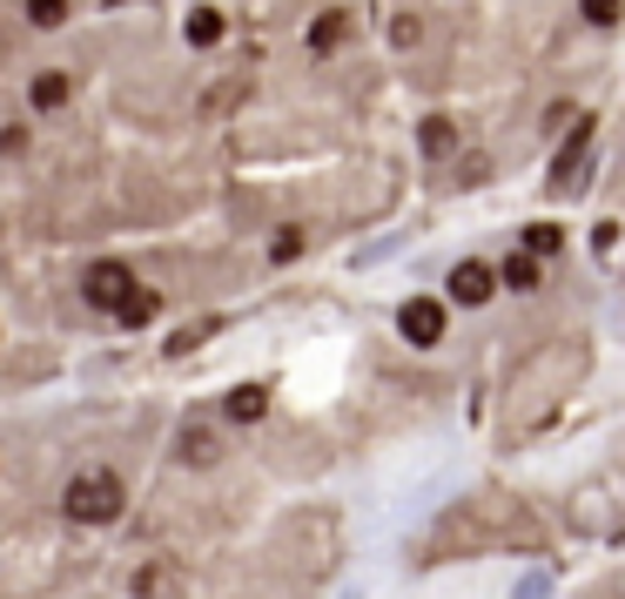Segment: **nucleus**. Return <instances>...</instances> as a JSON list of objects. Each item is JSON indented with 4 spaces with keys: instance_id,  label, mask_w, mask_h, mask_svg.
I'll list each match as a JSON object with an SVG mask.
<instances>
[{
    "instance_id": "obj_1",
    "label": "nucleus",
    "mask_w": 625,
    "mask_h": 599,
    "mask_svg": "<svg viewBox=\"0 0 625 599\" xmlns=\"http://www.w3.org/2000/svg\"><path fill=\"white\" fill-rule=\"evenodd\" d=\"M61 505H67L74 526H108V519H122V478L115 472H81Z\"/></svg>"
},
{
    "instance_id": "obj_2",
    "label": "nucleus",
    "mask_w": 625,
    "mask_h": 599,
    "mask_svg": "<svg viewBox=\"0 0 625 599\" xmlns=\"http://www.w3.org/2000/svg\"><path fill=\"white\" fill-rule=\"evenodd\" d=\"M81 290H87V303H95V310H122L128 290H135V277H128L122 264H95V270L81 277Z\"/></svg>"
},
{
    "instance_id": "obj_3",
    "label": "nucleus",
    "mask_w": 625,
    "mask_h": 599,
    "mask_svg": "<svg viewBox=\"0 0 625 599\" xmlns=\"http://www.w3.org/2000/svg\"><path fill=\"white\" fill-rule=\"evenodd\" d=\"M397 330L410 337V344H437V337H444V303H430V297H410V303L397 310Z\"/></svg>"
},
{
    "instance_id": "obj_4",
    "label": "nucleus",
    "mask_w": 625,
    "mask_h": 599,
    "mask_svg": "<svg viewBox=\"0 0 625 599\" xmlns=\"http://www.w3.org/2000/svg\"><path fill=\"white\" fill-rule=\"evenodd\" d=\"M585 155H592V122H579V128H572V142L559 148V162H552V189H572V183H579Z\"/></svg>"
},
{
    "instance_id": "obj_5",
    "label": "nucleus",
    "mask_w": 625,
    "mask_h": 599,
    "mask_svg": "<svg viewBox=\"0 0 625 599\" xmlns=\"http://www.w3.org/2000/svg\"><path fill=\"white\" fill-rule=\"evenodd\" d=\"M491 290H498V270H491V264H478V256L451 270V297H458V303H485Z\"/></svg>"
},
{
    "instance_id": "obj_6",
    "label": "nucleus",
    "mask_w": 625,
    "mask_h": 599,
    "mask_svg": "<svg viewBox=\"0 0 625 599\" xmlns=\"http://www.w3.org/2000/svg\"><path fill=\"white\" fill-rule=\"evenodd\" d=\"M222 411H229V417H236V424H256V417H262V411H270V391H262V384H236V391H229V404H222Z\"/></svg>"
},
{
    "instance_id": "obj_7",
    "label": "nucleus",
    "mask_w": 625,
    "mask_h": 599,
    "mask_svg": "<svg viewBox=\"0 0 625 599\" xmlns=\"http://www.w3.org/2000/svg\"><path fill=\"white\" fill-rule=\"evenodd\" d=\"M67 95H74V81H67V74H54V68H48V74H34V109H41V115H54Z\"/></svg>"
},
{
    "instance_id": "obj_8",
    "label": "nucleus",
    "mask_w": 625,
    "mask_h": 599,
    "mask_svg": "<svg viewBox=\"0 0 625 599\" xmlns=\"http://www.w3.org/2000/svg\"><path fill=\"white\" fill-rule=\"evenodd\" d=\"M417 142H424V155H430V162H444V155H451V148H458V128H451V122H444V115H430V122L417 128Z\"/></svg>"
},
{
    "instance_id": "obj_9",
    "label": "nucleus",
    "mask_w": 625,
    "mask_h": 599,
    "mask_svg": "<svg viewBox=\"0 0 625 599\" xmlns=\"http://www.w3.org/2000/svg\"><path fill=\"white\" fill-rule=\"evenodd\" d=\"M155 310H162V297H155V290H128V303L115 310V323H128V330H142V323H155Z\"/></svg>"
},
{
    "instance_id": "obj_10",
    "label": "nucleus",
    "mask_w": 625,
    "mask_h": 599,
    "mask_svg": "<svg viewBox=\"0 0 625 599\" xmlns=\"http://www.w3.org/2000/svg\"><path fill=\"white\" fill-rule=\"evenodd\" d=\"M183 34H189V41H196V48H216V41H222V14H216V8H196V14H189V28H183Z\"/></svg>"
},
{
    "instance_id": "obj_11",
    "label": "nucleus",
    "mask_w": 625,
    "mask_h": 599,
    "mask_svg": "<svg viewBox=\"0 0 625 599\" xmlns=\"http://www.w3.org/2000/svg\"><path fill=\"white\" fill-rule=\"evenodd\" d=\"M498 277H504L511 290H539V256H524V249H518V256H511V264H504Z\"/></svg>"
},
{
    "instance_id": "obj_12",
    "label": "nucleus",
    "mask_w": 625,
    "mask_h": 599,
    "mask_svg": "<svg viewBox=\"0 0 625 599\" xmlns=\"http://www.w3.org/2000/svg\"><path fill=\"white\" fill-rule=\"evenodd\" d=\"M216 452H222L216 432H202V424H189V432H183V458H189V465H209Z\"/></svg>"
},
{
    "instance_id": "obj_13",
    "label": "nucleus",
    "mask_w": 625,
    "mask_h": 599,
    "mask_svg": "<svg viewBox=\"0 0 625 599\" xmlns=\"http://www.w3.org/2000/svg\"><path fill=\"white\" fill-rule=\"evenodd\" d=\"M559 242H565V229H559V223H531V229H524V256H552Z\"/></svg>"
},
{
    "instance_id": "obj_14",
    "label": "nucleus",
    "mask_w": 625,
    "mask_h": 599,
    "mask_svg": "<svg viewBox=\"0 0 625 599\" xmlns=\"http://www.w3.org/2000/svg\"><path fill=\"white\" fill-rule=\"evenodd\" d=\"M336 41H343V14H323V21H310V48H316V54H330Z\"/></svg>"
},
{
    "instance_id": "obj_15",
    "label": "nucleus",
    "mask_w": 625,
    "mask_h": 599,
    "mask_svg": "<svg viewBox=\"0 0 625 599\" xmlns=\"http://www.w3.org/2000/svg\"><path fill=\"white\" fill-rule=\"evenodd\" d=\"M579 14H585L592 28H612V21L625 14V0H579Z\"/></svg>"
},
{
    "instance_id": "obj_16",
    "label": "nucleus",
    "mask_w": 625,
    "mask_h": 599,
    "mask_svg": "<svg viewBox=\"0 0 625 599\" xmlns=\"http://www.w3.org/2000/svg\"><path fill=\"white\" fill-rule=\"evenodd\" d=\"M28 21L34 28H61L67 21V0H28Z\"/></svg>"
},
{
    "instance_id": "obj_17",
    "label": "nucleus",
    "mask_w": 625,
    "mask_h": 599,
    "mask_svg": "<svg viewBox=\"0 0 625 599\" xmlns=\"http://www.w3.org/2000/svg\"><path fill=\"white\" fill-rule=\"evenodd\" d=\"M296 249H303V229H277V249H270V256H277V264H290V256H296Z\"/></svg>"
},
{
    "instance_id": "obj_18",
    "label": "nucleus",
    "mask_w": 625,
    "mask_h": 599,
    "mask_svg": "<svg viewBox=\"0 0 625 599\" xmlns=\"http://www.w3.org/2000/svg\"><path fill=\"white\" fill-rule=\"evenodd\" d=\"M390 41H397V48H417V41H424V28H417L410 14H397V28H390Z\"/></svg>"
}]
</instances>
